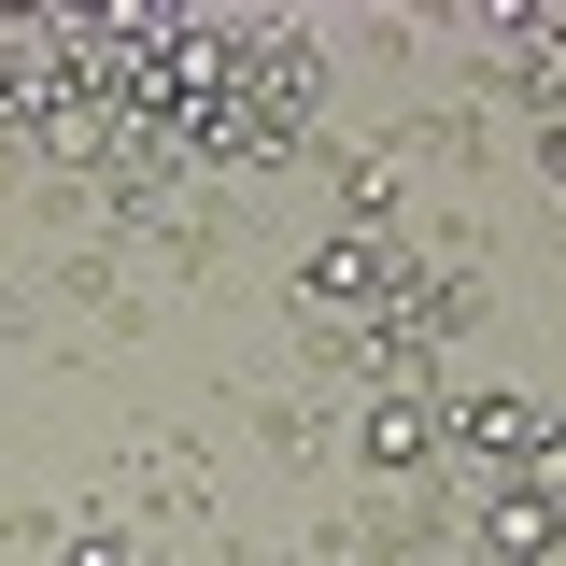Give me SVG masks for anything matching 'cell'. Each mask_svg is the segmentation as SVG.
Returning a JSON list of instances; mask_svg holds the SVG:
<instances>
[{"instance_id":"2","label":"cell","mask_w":566,"mask_h":566,"mask_svg":"<svg viewBox=\"0 0 566 566\" xmlns=\"http://www.w3.org/2000/svg\"><path fill=\"white\" fill-rule=\"evenodd\" d=\"M128 482H142V510H156V524H199V510H212V482H199V453H185V439H142Z\"/></svg>"},{"instance_id":"3","label":"cell","mask_w":566,"mask_h":566,"mask_svg":"<svg viewBox=\"0 0 566 566\" xmlns=\"http://www.w3.org/2000/svg\"><path fill=\"white\" fill-rule=\"evenodd\" d=\"M482 553L495 566H553V482H510V495H495V510H482Z\"/></svg>"},{"instance_id":"4","label":"cell","mask_w":566,"mask_h":566,"mask_svg":"<svg viewBox=\"0 0 566 566\" xmlns=\"http://www.w3.org/2000/svg\"><path fill=\"white\" fill-rule=\"evenodd\" d=\"M57 566H142V553H128L114 510H71V524H57Z\"/></svg>"},{"instance_id":"1","label":"cell","mask_w":566,"mask_h":566,"mask_svg":"<svg viewBox=\"0 0 566 566\" xmlns=\"http://www.w3.org/2000/svg\"><path fill=\"white\" fill-rule=\"evenodd\" d=\"M354 468L368 482H424L439 468V397H368L354 411Z\"/></svg>"}]
</instances>
